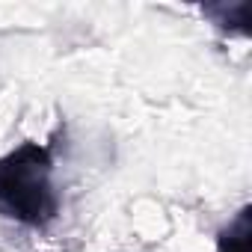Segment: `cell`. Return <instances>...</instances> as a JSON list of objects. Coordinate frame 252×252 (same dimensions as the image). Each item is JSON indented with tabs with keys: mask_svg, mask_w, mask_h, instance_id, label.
<instances>
[{
	"mask_svg": "<svg viewBox=\"0 0 252 252\" xmlns=\"http://www.w3.org/2000/svg\"><path fill=\"white\" fill-rule=\"evenodd\" d=\"M0 214L27 228H48L57 220L60 193L48 146L21 143L0 158Z\"/></svg>",
	"mask_w": 252,
	"mask_h": 252,
	"instance_id": "1",
	"label": "cell"
},
{
	"mask_svg": "<svg viewBox=\"0 0 252 252\" xmlns=\"http://www.w3.org/2000/svg\"><path fill=\"white\" fill-rule=\"evenodd\" d=\"M217 252H252V208L243 205L217 234Z\"/></svg>",
	"mask_w": 252,
	"mask_h": 252,
	"instance_id": "2",
	"label": "cell"
},
{
	"mask_svg": "<svg viewBox=\"0 0 252 252\" xmlns=\"http://www.w3.org/2000/svg\"><path fill=\"white\" fill-rule=\"evenodd\" d=\"M202 12L225 33H234V36H246L249 33V3H234V6H225V3H214V6H202Z\"/></svg>",
	"mask_w": 252,
	"mask_h": 252,
	"instance_id": "3",
	"label": "cell"
}]
</instances>
